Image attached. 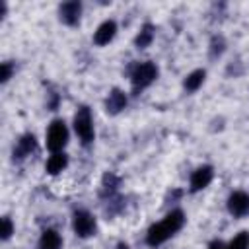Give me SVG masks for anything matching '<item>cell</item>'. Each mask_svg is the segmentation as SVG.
<instances>
[{
  "label": "cell",
  "instance_id": "obj_20",
  "mask_svg": "<svg viewBox=\"0 0 249 249\" xmlns=\"http://www.w3.org/2000/svg\"><path fill=\"white\" fill-rule=\"evenodd\" d=\"M117 249H130V247H128V245H126V243H123V241H121V243H119V245H117Z\"/></svg>",
  "mask_w": 249,
  "mask_h": 249
},
{
  "label": "cell",
  "instance_id": "obj_4",
  "mask_svg": "<svg viewBox=\"0 0 249 249\" xmlns=\"http://www.w3.org/2000/svg\"><path fill=\"white\" fill-rule=\"evenodd\" d=\"M158 78V66L154 62H142L136 64L132 74H130V82H132V89L140 91L144 88H148L154 80Z\"/></svg>",
  "mask_w": 249,
  "mask_h": 249
},
{
  "label": "cell",
  "instance_id": "obj_12",
  "mask_svg": "<svg viewBox=\"0 0 249 249\" xmlns=\"http://www.w3.org/2000/svg\"><path fill=\"white\" fill-rule=\"evenodd\" d=\"M68 165V156L64 154V152H54L49 160H47V173H51V175H58L64 167Z\"/></svg>",
  "mask_w": 249,
  "mask_h": 249
},
{
  "label": "cell",
  "instance_id": "obj_8",
  "mask_svg": "<svg viewBox=\"0 0 249 249\" xmlns=\"http://www.w3.org/2000/svg\"><path fill=\"white\" fill-rule=\"evenodd\" d=\"M35 150H37V140H35V136H33L31 132L23 134V136L16 142V146H14V161H16V160H18V161L25 160V158L31 156Z\"/></svg>",
  "mask_w": 249,
  "mask_h": 249
},
{
  "label": "cell",
  "instance_id": "obj_11",
  "mask_svg": "<svg viewBox=\"0 0 249 249\" xmlns=\"http://www.w3.org/2000/svg\"><path fill=\"white\" fill-rule=\"evenodd\" d=\"M124 107H126V95H124L121 89H117V88L111 89L109 95H107V99H105V109H107V113L117 115V113H121Z\"/></svg>",
  "mask_w": 249,
  "mask_h": 249
},
{
  "label": "cell",
  "instance_id": "obj_10",
  "mask_svg": "<svg viewBox=\"0 0 249 249\" xmlns=\"http://www.w3.org/2000/svg\"><path fill=\"white\" fill-rule=\"evenodd\" d=\"M115 35H117V23H115L113 19H107V21H103V23L97 27V31L93 33V43L99 45V47H103V45L111 43Z\"/></svg>",
  "mask_w": 249,
  "mask_h": 249
},
{
  "label": "cell",
  "instance_id": "obj_14",
  "mask_svg": "<svg viewBox=\"0 0 249 249\" xmlns=\"http://www.w3.org/2000/svg\"><path fill=\"white\" fill-rule=\"evenodd\" d=\"M154 33H156V27H154L152 23H144L142 29L138 31L136 39H134V45H136L138 49H146V47L154 41Z\"/></svg>",
  "mask_w": 249,
  "mask_h": 249
},
{
  "label": "cell",
  "instance_id": "obj_9",
  "mask_svg": "<svg viewBox=\"0 0 249 249\" xmlns=\"http://www.w3.org/2000/svg\"><path fill=\"white\" fill-rule=\"evenodd\" d=\"M212 177H214V169L210 165H200L198 169H195L191 175V193L206 189L210 185Z\"/></svg>",
  "mask_w": 249,
  "mask_h": 249
},
{
  "label": "cell",
  "instance_id": "obj_2",
  "mask_svg": "<svg viewBox=\"0 0 249 249\" xmlns=\"http://www.w3.org/2000/svg\"><path fill=\"white\" fill-rule=\"evenodd\" d=\"M74 130L78 134V138L82 140L84 146L91 144L93 138H95V130H93V119H91V113L89 109L84 105L78 109V113L74 115Z\"/></svg>",
  "mask_w": 249,
  "mask_h": 249
},
{
  "label": "cell",
  "instance_id": "obj_17",
  "mask_svg": "<svg viewBox=\"0 0 249 249\" xmlns=\"http://www.w3.org/2000/svg\"><path fill=\"white\" fill-rule=\"evenodd\" d=\"M12 233H14V224H12L10 216H4L2 218V239L8 241L12 237Z\"/></svg>",
  "mask_w": 249,
  "mask_h": 249
},
{
  "label": "cell",
  "instance_id": "obj_3",
  "mask_svg": "<svg viewBox=\"0 0 249 249\" xmlns=\"http://www.w3.org/2000/svg\"><path fill=\"white\" fill-rule=\"evenodd\" d=\"M66 144H68V126L62 119H54L47 130V148L54 154V152H62Z\"/></svg>",
  "mask_w": 249,
  "mask_h": 249
},
{
  "label": "cell",
  "instance_id": "obj_18",
  "mask_svg": "<svg viewBox=\"0 0 249 249\" xmlns=\"http://www.w3.org/2000/svg\"><path fill=\"white\" fill-rule=\"evenodd\" d=\"M12 72H14V64L12 62H2V66H0V82L6 84L12 78Z\"/></svg>",
  "mask_w": 249,
  "mask_h": 249
},
{
  "label": "cell",
  "instance_id": "obj_13",
  "mask_svg": "<svg viewBox=\"0 0 249 249\" xmlns=\"http://www.w3.org/2000/svg\"><path fill=\"white\" fill-rule=\"evenodd\" d=\"M62 239L56 230H45L41 239H39V249H60Z\"/></svg>",
  "mask_w": 249,
  "mask_h": 249
},
{
  "label": "cell",
  "instance_id": "obj_5",
  "mask_svg": "<svg viewBox=\"0 0 249 249\" xmlns=\"http://www.w3.org/2000/svg\"><path fill=\"white\" fill-rule=\"evenodd\" d=\"M72 228H74V233L78 237H91L97 230V222H95V216L88 210H76L74 212V218H72Z\"/></svg>",
  "mask_w": 249,
  "mask_h": 249
},
{
  "label": "cell",
  "instance_id": "obj_15",
  "mask_svg": "<svg viewBox=\"0 0 249 249\" xmlns=\"http://www.w3.org/2000/svg\"><path fill=\"white\" fill-rule=\"evenodd\" d=\"M204 78H206V72H204V70H193V72L185 78L183 88H185L187 91H196V89L202 86Z\"/></svg>",
  "mask_w": 249,
  "mask_h": 249
},
{
  "label": "cell",
  "instance_id": "obj_16",
  "mask_svg": "<svg viewBox=\"0 0 249 249\" xmlns=\"http://www.w3.org/2000/svg\"><path fill=\"white\" fill-rule=\"evenodd\" d=\"M226 249H249V231H239Z\"/></svg>",
  "mask_w": 249,
  "mask_h": 249
},
{
  "label": "cell",
  "instance_id": "obj_1",
  "mask_svg": "<svg viewBox=\"0 0 249 249\" xmlns=\"http://www.w3.org/2000/svg\"><path fill=\"white\" fill-rule=\"evenodd\" d=\"M183 226H185V214H183V210L175 208V210H171L161 222L154 224V226L148 230V233H146V243H148L150 247H160V245L165 243L169 237H173Z\"/></svg>",
  "mask_w": 249,
  "mask_h": 249
},
{
  "label": "cell",
  "instance_id": "obj_6",
  "mask_svg": "<svg viewBox=\"0 0 249 249\" xmlns=\"http://www.w3.org/2000/svg\"><path fill=\"white\" fill-rule=\"evenodd\" d=\"M228 212L233 218H243L249 214V195L243 191H235L228 196Z\"/></svg>",
  "mask_w": 249,
  "mask_h": 249
},
{
  "label": "cell",
  "instance_id": "obj_19",
  "mask_svg": "<svg viewBox=\"0 0 249 249\" xmlns=\"http://www.w3.org/2000/svg\"><path fill=\"white\" fill-rule=\"evenodd\" d=\"M226 247H228V245H226L224 241H218V239H216V241H212V243L208 245V249H226Z\"/></svg>",
  "mask_w": 249,
  "mask_h": 249
},
{
  "label": "cell",
  "instance_id": "obj_7",
  "mask_svg": "<svg viewBox=\"0 0 249 249\" xmlns=\"http://www.w3.org/2000/svg\"><path fill=\"white\" fill-rule=\"evenodd\" d=\"M80 16H82V4L76 2V0L64 2L58 8V18L64 25H76L80 21Z\"/></svg>",
  "mask_w": 249,
  "mask_h": 249
}]
</instances>
